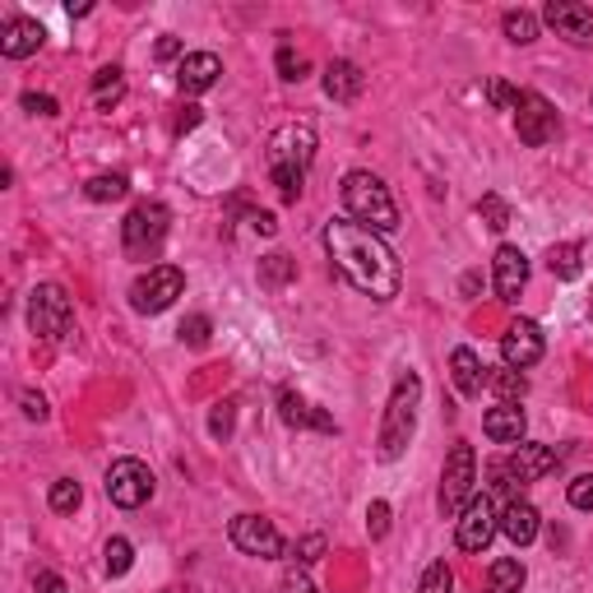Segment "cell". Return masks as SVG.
<instances>
[{
	"label": "cell",
	"instance_id": "6da1fadb",
	"mask_svg": "<svg viewBox=\"0 0 593 593\" xmlns=\"http://www.w3.org/2000/svg\"><path fill=\"white\" fill-rule=\"evenodd\" d=\"M325 247H329L335 269L357 292L376 296V302H390V296H399L404 274H399V260H394V251L386 247V241H380V232L362 228V223H353V218H335L325 228Z\"/></svg>",
	"mask_w": 593,
	"mask_h": 593
},
{
	"label": "cell",
	"instance_id": "7a4b0ae2",
	"mask_svg": "<svg viewBox=\"0 0 593 593\" xmlns=\"http://www.w3.org/2000/svg\"><path fill=\"white\" fill-rule=\"evenodd\" d=\"M265 163H269V181L278 186V195H283L288 204L302 195V181H306V167L316 163V130L311 126H278L269 135V153H265Z\"/></svg>",
	"mask_w": 593,
	"mask_h": 593
},
{
	"label": "cell",
	"instance_id": "3957f363",
	"mask_svg": "<svg viewBox=\"0 0 593 593\" xmlns=\"http://www.w3.org/2000/svg\"><path fill=\"white\" fill-rule=\"evenodd\" d=\"M339 195H343L348 218L362 223V228H371V232H394L399 228V209H394L390 186L380 177H371V172H348Z\"/></svg>",
	"mask_w": 593,
	"mask_h": 593
},
{
	"label": "cell",
	"instance_id": "277c9868",
	"mask_svg": "<svg viewBox=\"0 0 593 593\" xmlns=\"http://www.w3.org/2000/svg\"><path fill=\"white\" fill-rule=\"evenodd\" d=\"M417 404H422V376L404 371L386 404V422H380V459L386 464H394L408 450L413 431H417Z\"/></svg>",
	"mask_w": 593,
	"mask_h": 593
},
{
	"label": "cell",
	"instance_id": "5b68a950",
	"mask_svg": "<svg viewBox=\"0 0 593 593\" xmlns=\"http://www.w3.org/2000/svg\"><path fill=\"white\" fill-rule=\"evenodd\" d=\"M163 241H167V209L159 200L135 204L126 214V223H121V247H126V255L130 260H153Z\"/></svg>",
	"mask_w": 593,
	"mask_h": 593
},
{
	"label": "cell",
	"instance_id": "8992f818",
	"mask_svg": "<svg viewBox=\"0 0 593 593\" xmlns=\"http://www.w3.org/2000/svg\"><path fill=\"white\" fill-rule=\"evenodd\" d=\"M474 487H478V455H474V445L459 441L441 468V515L459 519L464 505L474 501Z\"/></svg>",
	"mask_w": 593,
	"mask_h": 593
},
{
	"label": "cell",
	"instance_id": "52a82bcc",
	"mask_svg": "<svg viewBox=\"0 0 593 593\" xmlns=\"http://www.w3.org/2000/svg\"><path fill=\"white\" fill-rule=\"evenodd\" d=\"M181 292H186V274L177 265H153L149 274H139L130 283V306L139 316H159V311H167Z\"/></svg>",
	"mask_w": 593,
	"mask_h": 593
},
{
	"label": "cell",
	"instance_id": "ba28073f",
	"mask_svg": "<svg viewBox=\"0 0 593 593\" xmlns=\"http://www.w3.org/2000/svg\"><path fill=\"white\" fill-rule=\"evenodd\" d=\"M70 320H75V306H70V296L61 283H38L28 296V325L33 335L42 339H61L70 335Z\"/></svg>",
	"mask_w": 593,
	"mask_h": 593
},
{
	"label": "cell",
	"instance_id": "9c48e42d",
	"mask_svg": "<svg viewBox=\"0 0 593 593\" xmlns=\"http://www.w3.org/2000/svg\"><path fill=\"white\" fill-rule=\"evenodd\" d=\"M501 533V515H496V505H492V496H474L464 505V515L455 519V543H459V552H487V543Z\"/></svg>",
	"mask_w": 593,
	"mask_h": 593
},
{
	"label": "cell",
	"instance_id": "30bf717a",
	"mask_svg": "<svg viewBox=\"0 0 593 593\" xmlns=\"http://www.w3.org/2000/svg\"><path fill=\"white\" fill-rule=\"evenodd\" d=\"M515 130H519V139H525L529 149L552 144V139H556V108L543 93L525 89V93H519V102H515Z\"/></svg>",
	"mask_w": 593,
	"mask_h": 593
},
{
	"label": "cell",
	"instance_id": "8fae6325",
	"mask_svg": "<svg viewBox=\"0 0 593 593\" xmlns=\"http://www.w3.org/2000/svg\"><path fill=\"white\" fill-rule=\"evenodd\" d=\"M108 496L121 505V510H139L149 496H153V474L149 464L139 459H116L108 468Z\"/></svg>",
	"mask_w": 593,
	"mask_h": 593
},
{
	"label": "cell",
	"instance_id": "7c38bea8",
	"mask_svg": "<svg viewBox=\"0 0 593 593\" xmlns=\"http://www.w3.org/2000/svg\"><path fill=\"white\" fill-rule=\"evenodd\" d=\"M228 533H232V547H237V552H247V556H265V562H274V556H283V533L274 529V519L237 515Z\"/></svg>",
	"mask_w": 593,
	"mask_h": 593
},
{
	"label": "cell",
	"instance_id": "4fadbf2b",
	"mask_svg": "<svg viewBox=\"0 0 593 593\" xmlns=\"http://www.w3.org/2000/svg\"><path fill=\"white\" fill-rule=\"evenodd\" d=\"M543 329H538L533 320H515L510 329L501 335V357L510 371H529V366L543 362Z\"/></svg>",
	"mask_w": 593,
	"mask_h": 593
},
{
	"label": "cell",
	"instance_id": "5bb4252c",
	"mask_svg": "<svg viewBox=\"0 0 593 593\" xmlns=\"http://www.w3.org/2000/svg\"><path fill=\"white\" fill-rule=\"evenodd\" d=\"M543 20L556 28V38H566L575 47H593V10L580 0H547Z\"/></svg>",
	"mask_w": 593,
	"mask_h": 593
},
{
	"label": "cell",
	"instance_id": "9a60e30c",
	"mask_svg": "<svg viewBox=\"0 0 593 593\" xmlns=\"http://www.w3.org/2000/svg\"><path fill=\"white\" fill-rule=\"evenodd\" d=\"M556 459H562V450H556V445L519 441V445H515V455L505 459V468H510V478H515L519 487H529V482H538V478H547L552 468H556Z\"/></svg>",
	"mask_w": 593,
	"mask_h": 593
},
{
	"label": "cell",
	"instance_id": "2e32d148",
	"mask_svg": "<svg viewBox=\"0 0 593 593\" xmlns=\"http://www.w3.org/2000/svg\"><path fill=\"white\" fill-rule=\"evenodd\" d=\"M492 278H496V296L501 302H519V292L529 283V260L519 247H501L492 260Z\"/></svg>",
	"mask_w": 593,
	"mask_h": 593
},
{
	"label": "cell",
	"instance_id": "e0dca14e",
	"mask_svg": "<svg viewBox=\"0 0 593 593\" xmlns=\"http://www.w3.org/2000/svg\"><path fill=\"white\" fill-rule=\"evenodd\" d=\"M223 75V61L214 56V51H190V56H181L177 65V89L181 93H209Z\"/></svg>",
	"mask_w": 593,
	"mask_h": 593
},
{
	"label": "cell",
	"instance_id": "ac0fdd59",
	"mask_svg": "<svg viewBox=\"0 0 593 593\" xmlns=\"http://www.w3.org/2000/svg\"><path fill=\"white\" fill-rule=\"evenodd\" d=\"M42 24L38 20H10L5 28H0V56L5 61H24V56H33V51L42 47Z\"/></svg>",
	"mask_w": 593,
	"mask_h": 593
},
{
	"label": "cell",
	"instance_id": "d6986e66",
	"mask_svg": "<svg viewBox=\"0 0 593 593\" xmlns=\"http://www.w3.org/2000/svg\"><path fill=\"white\" fill-rule=\"evenodd\" d=\"M487 376H492V371L478 362L474 348H455V353H450V380H455V390L464 399H478L487 390Z\"/></svg>",
	"mask_w": 593,
	"mask_h": 593
},
{
	"label": "cell",
	"instance_id": "ffe728a7",
	"mask_svg": "<svg viewBox=\"0 0 593 593\" xmlns=\"http://www.w3.org/2000/svg\"><path fill=\"white\" fill-rule=\"evenodd\" d=\"M482 431H487V441H496V445H519V441H525V408H519V404L487 408Z\"/></svg>",
	"mask_w": 593,
	"mask_h": 593
},
{
	"label": "cell",
	"instance_id": "44dd1931",
	"mask_svg": "<svg viewBox=\"0 0 593 593\" xmlns=\"http://www.w3.org/2000/svg\"><path fill=\"white\" fill-rule=\"evenodd\" d=\"M501 533L510 538L515 547H529L533 538H538V510L519 496V501H505V510H501Z\"/></svg>",
	"mask_w": 593,
	"mask_h": 593
},
{
	"label": "cell",
	"instance_id": "7402d4cb",
	"mask_svg": "<svg viewBox=\"0 0 593 593\" xmlns=\"http://www.w3.org/2000/svg\"><path fill=\"white\" fill-rule=\"evenodd\" d=\"M362 89H366V75L353 61H329L325 65V93L335 102H357Z\"/></svg>",
	"mask_w": 593,
	"mask_h": 593
},
{
	"label": "cell",
	"instance_id": "603a6c76",
	"mask_svg": "<svg viewBox=\"0 0 593 593\" xmlns=\"http://www.w3.org/2000/svg\"><path fill=\"white\" fill-rule=\"evenodd\" d=\"M278 413H283V422L288 427H316V431H335V417L320 413V408H311L296 390H283V399H278Z\"/></svg>",
	"mask_w": 593,
	"mask_h": 593
},
{
	"label": "cell",
	"instance_id": "cb8c5ba5",
	"mask_svg": "<svg viewBox=\"0 0 593 593\" xmlns=\"http://www.w3.org/2000/svg\"><path fill=\"white\" fill-rule=\"evenodd\" d=\"M121 98H126V79H121V70L116 65H102L98 75H93V108L98 112H112Z\"/></svg>",
	"mask_w": 593,
	"mask_h": 593
},
{
	"label": "cell",
	"instance_id": "d4e9b609",
	"mask_svg": "<svg viewBox=\"0 0 593 593\" xmlns=\"http://www.w3.org/2000/svg\"><path fill=\"white\" fill-rule=\"evenodd\" d=\"M525 566L515 562V556H501V562H492V570H487V593H519L525 589Z\"/></svg>",
	"mask_w": 593,
	"mask_h": 593
},
{
	"label": "cell",
	"instance_id": "484cf974",
	"mask_svg": "<svg viewBox=\"0 0 593 593\" xmlns=\"http://www.w3.org/2000/svg\"><path fill=\"white\" fill-rule=\"evenodd\" d=\"M292 274H296V265H292V255H283V251H274V255H265L260 260V288H288L292 283Z\"/></svg>",
	"mask_w": 593,
	"mask_h": 593
},
{
	"label": "cell",
	"instance_id": "4316f807",
	"mask_svg": "<svg viewBox=\"0 0 593 593\" xmlns=\"http://www.w3.org/2000/svg\"><path fill=\"white\" fill-rule=\"evenodd\" d=\"M130 181L121 177V172H102V177H93L89 186H84V195H89L93 204H108V200H126Z\"/></svg>",
	"mask_w": 593,
	"mask_h": 593
},
{
	"label": "cell",
	"instance_id": "83f0119b",
	"mask_svg": "<svg viewBox=\"0 0 593 593\" xmlns=\"http://www.w3.org/2000/svg\"><path fill=\"white\" fill-rule=\"evenodd\" d=\"M487 390H496L501 404H515V399L529 394V380H525V371H510V366H505V371H492V376H487Z\"/></svg>",
	"mask_w": 593,
	"mask_h": 593
},
{
	"label": "cell",
	"instance_id": "f1b7e54d",
	"mask_svg": "<svg viewBox=\"0 0 593 593\" xmlns=\"http://www.w3.org/2000/svg\"><path fill=\"white\" fill-rule=\"evenodd\" d=\"M547 269L556 278H580V241H562L547 251Z\"/></svg>",
	"mask_w": 593,
	"mask_h": 593
},
{
	"label": "cell",
	"instance_id": "f546056e",
	"mask_svg": "<svg viewBox=\"0 0 593 593\" xmlns=\"http://www.w3.org/2000/svg\"><path fill=\"white\" fill-rule=\"evenodd\" d=\"M501 24H505V38H510L515 47H525V42H533V38H538V20H533L529 10H510Z\"/></svg>",
	"mask_w": 593,
	"mask_h": 593
},
{
	"label": "cell",
	"instance_id": "4dcf8cb0",
	"mask_svg": "<svg viewBox=\"0 0 593 593\" xmlns=\"http://www.w3.org/2000/svg\"><path fill=\"white\" fill-rule=\"evenodd\" d=\"M478 218H482L492 232H505V228H510V204H505L501 195H482V200H478Z\"/></svg>",
	"mask_w": 593,
	"mask_h": 593
},
{
	"label": "cell",
	"instance_id": "1f68e13d",
	"mask_svg": "<svg viewBox=\"0 0 593 593\" xmlns=\"http://www.w3.org/2000/svg\"><path fill=\"white\" fill-rule=\"evenodd\" d=\"M417 593H455V570H450L445 562H431L422 570V589Z\"/></svg>",
	"mask_w": 593,
	"mask_h": 593
},
{
	"label": "cell",
	"instance_id": "d6a6232c",
	"mask_svg": "<svg viewBox=\"0 0 593 593\" xmlns=\"http://www.w3.org/2000/svg\"><path fill=\"white\" fill-rule=\"evenodd\" d=\"M79 482L75 478H61V482H51V510H56V515H70V510H75V505H79Z\"/></svg>",
	"mask_w": 593,
	"mask_h": 593
},
{
	"label": "cell",
	"instance_id": "836d02e7",
	"mask_svg": "<svg viewBox=\"0 0 593 593\" xmlns=\"http://www.w3.org/2000/svg\"><path fill=\"white\" fill-rule=\"evenodd\" d=\"M306 56H296L292 47H278V79H288V84H302L306 79Z\"/></svg>",
	"mask_w": 593,
	"mask_h": 593
},
{
	"label": "cell",
	"instance_id": "e575fe53",
	"mask_svg": "<svg viewBox=\"0 0 593 593\" xmlns=\"http://www.w3.org/2000/svg\"><path fill=\"white\" fill-rule=\"evenodd\" d=\"M102 556H108V575H126V570L135 566V547L126 543V538H112Z\"/></svg>",
	"mask_w": 593,
	"mask_h": 593
},
{
	"label": "cell",
	"instance_id": "d590c367",
	"mask_svg": "<svg viewBox=\"0 0 593 593\" xmlns=\"http://www.w3.org/2000/svg\"><path fill=\"white\" fill-rule=\"evenodd\" d=\"M232 417H237V399H228V404L214 408V417H209V436H214V441H228V436H232Z\"/></svg>",
	"mask_w": 593,
	"mask_h": 593
},
{
	"label": "cell",
	"instance_id": "8d00e7d4",
	"mask_svg": "<svg viewBox=\"0 0 593 593\" xmlns=\"http://www.w3.org/2000/svg\"><path fill=\"white\" fill-rule=\"evenodd\" d=\"M181 343H190V348H204L209 343V335H214V325H209V316H190V320H181Z\"/></svg>",
	"mask_w": 593,
	"mask_h": 593
},
{
	"label": "cell",
	"instance_id": "74e56055",
	"mask_svg": "<svg viewBox=\"0 0 593 593\" xmlns=\"http://www.w3.org/2000/svg\"><path fill=\"white\" fill-rule=\"evenodd\" d=\"M366 533H371V538L390 533V505L386 501H371V510H366Z\"/></svg>",
	"mask_w": 593,
	"mask_h": 593
},
{
	"label": "cell",
	"instance_id": "f35d334b",
	"mask_svg": "<svg viewBox=\"0 0 593 593\" xmlns=\"http://www.w3.org/2000/svg\"><path fill=\"white\" fill-rule=\"evenodd\" d=\"M566 496H570V505H575V510H593V474H584V478H575Z\"/></svg>",
	"mask_w": 593,
	"mask_h": 593
},
{
	"label": "cell",
	"instance_id": "ab89813d",
	"mask_svg": "<svg viewBox=\"0 0 593 593\" xmlns=\"http://www.w3.org/2000/svg\"><path fill=\"white\" fill-rule=\"evenodd\" d=\"M487 98H492V108H501V112H515V102H519V93H515L505 79H492V84H487Z\"/></svg>",
	"mask_w": 593,
	"mask_h": 593
},
{
	"label": "cell",
	"instance_id": "60d3db41",
	"mask_svg": "<svg viewBox=\"0 0 593 593\" xmlns=\"http://www.w3.org/2000/svg\"><path fill=\"white\" fill-rule=\"evenodd\" d=\"M24 112H33V116H56V98H51V93H24Z\"/></svg>",
	"mask_w": 593,
	"mask_h": 593
},
{
	"label": "cell",
	"instance_id": "b9f144b4",
	"mask_svg": "<svg viewBox=\"0 0 593 593\" xmlns=\"http://www.w3.org/2000/svg\"><path fill=\"white\" fill-rule=\"evenodd\" d=\"M278 593H316V584L306 580V570H288L283 584H278Z\"/></svg>",
	"mask_w": 593,
	"mask_h": 593
},
{
	"label": "cell",
	"instance_id": "7bdbcfd3",
	"mask_svg": "<svg viewBox=\"0 0 593 593\" xmlns=\"http://www.w3.org/2000/svg\"><path fill=\"white\" fill-rule=\"evenodd\" d=\"M296 556H302V562H320V556H325V538L320 533L302 538V543H296Z\"/></svg>",
	"mask_w": 593,
	"mask_h": 593
},
{
	"label": "cell",
	"instance_id": "ee69618b",
	"mask_svg": "<svg viewBox=\"0 0 593 593\" xmlns=\"http://www.w3.org/2000/svg\"><path fill=\"white\" fill-rule=\"evenodd\" d=\"M24 417L42 422V417H47V399H42V394H24Z\"/></svg>",
	"mask_w": 593,
	"mask_h": 593
},
{
	"label": "cell",
	"instance_id": "f6af8a7d",
	"mask_svg": "<svg viewBox=\"0 0 593 593\" xmlns=\"http://www.w3.org/2000/svg\"><path fill=\"white\" fill-rule=\"evenodd\" d=\"M38 593H70V589H65V580H61V575L42 570V575H38Z\"/></svg>",
	"mask_w": 593,
	"mask_h": 593
},
{
	"label": "cell",
	"instance_id": "bcb514c9",
	"mask_svg": "<svg viewBox=\"0 0 593 593\" xmlns=\"http://www.w3.org/2000/svg\"><path fill=\"white\" fill-rule=\"evenodd\" d=\"M195 126H200V108H186V112L177 116V135H181V130H195Z\"/></svg>",
	"mask_w": 593,
	"mask_h": 593
},
{
	"label": "cell",
	"instance_id": "7dc6e473",
	"mask_svg": "<svg viewBox=\"0 0 593 593\" xmlns=\"http://www.w3.org/2000/svg\"><path fill=\"white\" fill-rule=\"evenodd\" d=\"M172 56H181V42L177 38H163L159 42V61H172Z\"/></svg>",
	"mask_w": 593,
	"mask_h": 593
},
{
	"label": "cell",
	"instance_id": "c3c4849f",
	"mask_svg": "<svg viewBox=\"0 0 593 593\" xmlns=\"http://www.w3.org/2000/svg\"><path fill=\"white\" fill-rule=\"evenodd\" d=\"M589 316H593V302H589Z\"/></svg>",
	"mask_w": 593,
	"mask_h": 593
},
{
	"label": "cell",
	"instance_id": "681fc988",
	"mask_svg": "<svg viewBox=\"0 0 593 593\" xmlns=\"http://www.w3.org/2000/svg\"><path fill=\"white\" fill-rule=\"evenodd\" d=\"M589 102H593V98H589Z\"/></svg>",
	"mask_w": 593,
	"mask_h": 593
}]
</instances>
